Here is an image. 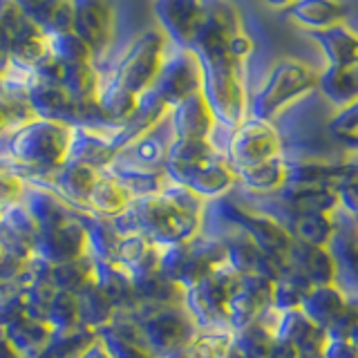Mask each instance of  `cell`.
<instances>
[{
	"label": "cell",
	"mask_w": 358,
	"mask_h": 358,
	"mask_svg": "<svg viewBox=\"0 0 358 358\" xmlns=\"http://www.w3.org/2000/svg\"><path fill=\"white\" fill-rule=\"evenodd\" d=\"M318 67L302 59H278L262 76L260 85L249 92V117L275 123L287 110L316 94Z\"/></svg>",
	"instance_id": "obj_1"
},
{
	"label": "cell",
	"mask_w": 358,
	"mask_h": 358,
	"mask_svg": "<svg viewBox=\"0 0 358 358\" xmlns=\"http://www.w3.org/2000/svg\"><path fill=\"white\" fill-rule=\"evenodd\" d=\"M201 67V96L208 103L217 128L233 130L249 117L246 65L231 59L229 52L197 59Z\"/></svg>",
	"instance_id": "obj_2"
},
{
	"label": "cell",
	"mask_w": 358,
	"mask_h": 358,
	"mask_svg": "<svg viewBox=\"0 0 358 358\" xmlns=\"http://www.w3.org/2000/svg\"><path fill=\"white\" fill-rule=\"evenodd\" d=\"M70 139V126L31 117L22 126L9 130L7 155L18 166H29L36 171H56L67 162Z\"/></svg>",
	"instance_id": "obj_3"
},
{
	"label": "cell",
	"mask_w": 358,
	"mask_h": 358,
	"mask_svg": "<svg viewBox=\"0 0 358 358\" xmlns=\"http://www.w3.org/2000/svg\"><path fill=\"white\" fill-rule=\"evenodd\" d=\"M168 50H171V43L166 41L159 29H145L130 41V45L121 52L112 72L106 78L126 87L134 96H139L152 87Z\"/></svg>",
	"instance_id": "obj_4"
},
{
	"label": "cell",
	"mask_w": 358,
	"mask_h": 358,
	"mask_svg": "<svg viewBox=\"0 0 358 358\" xmlns=\"http://www.w3.org/2000/svg\"><path fill=\"white\" fill-rule=\"evenodd\" d=\"M224 132L227 141L220 145V150L235 173L287 152L282 132L271 121L246 117L238 128Z\"/></svg>",
	"instance_id": "obj_5"
},
{
	"label": "cell",
	"mask_w": 358,
	"mask_h": 358,
	"mask_svg": "<svg viewBox=\"0 0 358 358\" xmlns=\"http://www.w3.org/2000/svg\"><path fill=\"white\" fill-rule=\"evenodd\" d=\"M164 173L171 182L186 186L204 201L227 197L238 188V177L224 155L193 166L164 164Z\"/></svg>",
	"instance_id": "obj_6"
},
{
	"label": "cell",
	"mask_w": 358,
	"mask_h": 358,
	"mask_svg": "<svg viewBox=\"0 0 358 358\" xmlns=\"http://www.w3.org/2000/svg\"><path fill=\"white\" fill-rule=\"evenodd\" d=\"M244 31V22L233 0H204V16L195 31L190 50L197 59L229 52V41Z\"/></svg>",
	"instance_id": "obj_7"
},
{
	"label": "cell",
	"mask_w": 358,
	"mask_h": 358,
	"mask_svg": "<svg viewBox=\"0 0 358 358\" xmlns=\"http://www.w3.org/2000/svg\"><path fill=\"white\" fill-rule=\"evenodd\" d=\"M150 90L168 108H175L184 99L197 94L201 90V67L193 50H168L162 70Z\"/></svg>",
	"instance_id": "obj_8"
},
{
	"label": "cell",
	"mask_w": 358,
	"mask_h": 358,
	"mask_svg": "<svg viewBox=\"0 0 358 358\" xmlns=\"http://www.w3.org/2000/svg\"><path fill=\"white\" fill-rule=\"evenodd\" d=\"M72 3V31L92 50L94 59L108 56L115 43L117 16L112 0H70Z\"/></svg>",
	"instance_id": "obj_9"
},
{
	"label": "cell",
	"mask_w": 358,
	"mask_h": 358,
	"mask_svg": "<svg viewBox=\"0 0 358 358\" xmlns=\"http://www.w3.org/2000/svg\"><path fill=\"white\" fill-rule=\"evenodd\" d=\"M152 14L171 48L190 50L204 16V0H152Z\"/></svg>",
	"instance_id": "obj_10"
},
{
	"label": "cell",
	"mask_w": 358,
	"mask_h": 358,
	"mask_svg": "<svg viewBox=\"0 0 358 358\" xmlns=\"http://www.w3.org/2000/svg\"><path fill=\"white\" fill-rule=\"evenodd\" d=\"M336 233L329 251L336 262V285L352 300H358V231L356 220L336 210Z\"/></svg>",
	"instance_id": "obj_11"
},
{
	"label": "cell",
	"mask_w": 358,
	"mask_h": 358,
	"mask_svg": "<svg viewBox=\"0 0 358 358\" xmlns=\"http://www.w3.org/2000/svg\"><path fill=\"white\" fill-rule=\"evenodd\" d=\"M271 289L273 280L264 275H240V282L229 298V327L231 331H240L271 307Z\"/></svg>",
	"instance_id": "obj_12"
},
{
	"label": "cell",
	"mask_w": 358,
	"mask_h": 358,
	"mask_svg": "<svg viewBox=\"0 0 358 358\" xmlns=\"http://www.w3.org/2000/svg\"><path fill=\"white\" fill-rule=\"evenodd\" d=\"M168 130L173 139H213L217 123L201 92L184 99L168 112Z\"/></svg>",
	"instance_id": "obj_13"
},
{
	"label": "cell",
	"mask_w": 358,
	"mask_h": 358,
	"mask_svg": "<svg viewBox=\"0 0 358 358\" xmlns=\"http://www.w3.org/2000/svg\"><path fill=\"white\" fill-rule=\"evenodd\" d=\"M285 268L302 278L309 287L336 285V262L329 246H311L294 240Z\"/></svg>",
	"instance_id": "obj_14"
},
{
	"label": "cell",
	"mask_w": 358,
	"mask_h": 358,
	"mask_svg": "<svg viewBox=\"0 0 358 358\" xmlns=\"http://www.w3.org/2000/svg\"><path fill=\"white\" fill-rule=\"evenodd\" d=\"M85 240L87 238L83 227L67 220L56 229L41 231V238H34V249H36V257L48 264H65L76 260V257H83L81 253Z\"/></svg>",
	"instance_id": "obj_15"
},
{
	"label": "cell",
	"mask_w": 358,
	"mask_h": 358,
	"mask_svg": "<svg viewBox=\"0 0 358 358\" xmlns=\"http://www.w3.org/2000/svg\"><path fill=\"white\" fill-rule=\"evenodd\" d=\"M350 307H352V298L338 285H324V287L309 289V294L300 305V311L316 327H320L322 331H329L345 318Z\"/></svg>",
	"instance_id": "obj_16"
},
{
	"label": "cell",
	"mask_w": 358,
	"mask_h": 358,
	"mask_svg": "<svg viewBox=\"0 0 358 358\" xmlns=\"http://www.w3.org/2000/svg\"><path fill=\"white\" fill-rule=\"evenodd\" d=\"M266 213L282 224L291 238L302 244H311V246H329L331 244V238L336 233L334 213H287V210H266Z\"/></svg>",
	"instance_id": "obj_17"
},
{
	"label": "cell",
	"mask_w": 358,
	"mask_h": 358,
	"mask_svg": "<svg viewBox=\"0 0 358 358\" xmlns=\"http://www.w3.org/2000/svg\"><path fill=\"white\" fill-rule=\"evenodd\" d=\"M322 56V67H352L358 61V31L347 22L309 34Z\"/></svg>",
	"instance_id": "obj_18"
},
{
	"label": "cell",
	"mask_w": 358,
	"mask_h": 358,
	"mask_svg": "<svg viewBox=\"0 0 358 358\" xmlns=\"http://www.w3.org/2000/svg\"><path fill=\"white\" fill-rule=\"evenodd\" d=\"M25 101H27V106L31 110V115L36 119L63 123V126L74 128L78 103H74V101L65 94V90L61 85L36 83L27 92Z\"/></svg>",
	"instance_id": "obj_19"
},
{
	"label": "cell",
	"mask_w": 358,
	"mask_h": 358,
	"mask_svg": "<svg viewBox=\"0 0 358 358\" xmlns=\"http://www.w3.org/2000/svg\"><path fill=\"white\" fill-rule=\"evenodd\" d=\"M287 16L302 31L318 34L345 22L347 7L343 0H296L287 9Z\"/></svg>",
	"instance_id": "obj_20"
},
{
	"label": "cell",
	"mask_w": 358,
	"mask_h": 358,
	"mask_svg": "<svg viewBox=\"0 0 358 358\" xmlns=\"http://www.w3.org/2000/svg\"><path fill=\"white\" fill-rule=\"evenodd\" d=\"M316 92L334 112L358 103V67H318Z\"/></svg>",
	"instance_id": "obj_21"
},
{
	"label": "cell",
	"mask_w": 358,
	"mask_h": 358,
	"mask_svg": "<svg viewBox=\"0 0 358 358\" xmlns=\"http://www.w3.org/2000/svg\"><path fill=\"white\" fill-rule=\"evenodd\" d=\"M115 159H117V150L112 148L108 132L72 128L67 162L85 164L90 168H94V171H103V168H108Z\"/></svg>",
	"instance_id": "obj_22"
},
{
	"label": "cell",
	"mask_w": 358,
	"mask_h": 358,
	"mask_svg": "<svg viewBox=\"0 0 358 358\" xmlns=\"http://www.w3.org/2000/svg\"><path fill=\"white\" fill-rule=\"evenodd\" d=\"M238 186L251 197H271L287 184V152L235 173Z\"/></svg>",
	"instance_id": "obj_23"
},
{
	"label": "cell",
	"mask_w": 358,
	"mask_h": 358,
	"mask_svg": "<svg viewBox=\"0 0 358 358\" xmlns=\"http://www.w3.org/2000/svg\"><path fill=\"white\" fill-rule=\"evenodd\" d=\"M31 27L36 25L11 0H0V76L5 74V70L11 63V50H14V45Z\"/></svg>",
	"instance_id": "obj_24"
},
{
	"label": "cell",
	"mask_w": 358,
	"mask_h": 358,
	"mask_svg": "<svg viewBox=\"0 0 358 358\" xmlns=\"http://www.w3.org/2000/svg\"><path fill=\"white\" fill-rule=\"evenodd\" d=\"M101 81H103V76H101V72H96L94 63H83L63 67L59 85L74 103H85V101H96Z\"/></svg>",
	"instance_id": "obj_25"
},
{
	"label": "cell",
	"mask_w": 358,
	"mask_h": 358,
	"mask_svg": "<svg viewBox=\"0 0 358 358\" xmlns=\"http://www.w3.org/2000/svg\"><path fill=\"white\" fill-rule=\"evenodd\" d=\"M137 99L139 96L128 92L126 87H121L119 83L110 81V78L103 76L99 94H96V103L115 126H121L123 121H128L134 115V110H137Z\"/></svg>",
	"instance_id": "obj_26"
},
{
	"label": "cell",
	"mask_w": 358,
	"mask_h": 358,
	"mask_svg": "<svg viewBox=\"0 0 358 358\" xmlns=\"http://www.w3.org/2000/svg\"><path fill=\"white\" fill-rule=\"evenodd\" d=\"M45 41H48V54L61 67L94 63L92 50H90L87 45H85V41L78 38L72 29L56 31V34H45Z\"/></svg>",
	"instance_id": "obj_27"
},
{
	"label": "cell",
	"mask_w": 358,
	"mask_h": 358,
	"mask_svg": "<svg viewBox=\"0 0 358 358\" xmlns=\"http://www.w3.org/2000/svg\"><path fill=\"white\" fill-rule=\"evenodd\" d=\"M338 210L358 220V152L341 155V173L336 179Z\"/></svg>",
	"instance_id": "obj_28"
},
{
	"label": "cell",
	"mask_w": 358,
	"mask_h": 358,
	"mask_svg": "<svg viewBox=\"0 0 358 358\" xmlns=\"http://www.w3.org/2000/svg\"><path fill=\"white\" fill-rule=\"evenodd\" d=\"M101 171H94L85 164L76 162H65L61 168L54 171V182L67 197L72 199H87L90 190H92L94 182L99 179Z\"/></svg>",
	"instance_id": "obj_29"
},
{
	"label": "cell",
	"mask_w": 358,
	"mask_h": 358,
	"mask_svg": "<svg viewBox=\"0 0 358 358\" xmlns=\"http://www.w3.org/2000/svg\"><path fill=\"white\" fill-rule=\"evenodd\" d=\"M215 139H171L168 141L166 164L175 166H193L220 157Z\"/></svg>",
	"instance_id": "obj_30"
},
{
	"label": "cell",
	"mask_w": 358,
	"mask_h": 358,
	"mask_svg": "<svg viewBox=\"0 0 358 358\" xmlns=\"http://www.w3.org/2000/svg\"><path fill=\"white\" fill-rule=\"evenodd\" d=\"M130 197L132 195L119 182H115L112 177L99 175V179L94 182L92 190H90V195H87V201L101 213L121 215V213L130 206Z\"/></svg>",
	"instance_id": "obj_31"
},
{
	"label": "cell",
	"mask_w": 358,
	"mask_h": 358,
	"mask_svg": "<svg viewBox=\"0 0 358 358\" xmlns=\"http://www.w3.org/2000/svg\"><path fill=\"white\" fill-rule=\"evenodd\" d=\"M309 289H313V287H309L305 280L298 278L296 273L282 268V273L273 280L271 307L278 311H296V309H300L302 300H305V296L309 294Z\"/></svg>",
	"instance_id": "obj_32"
},
{
	"label": "cell",
	"mask_w": 358,
	"mask_h": 358,
	"mask_svg": "<svg viewBox=\"0 0 358 358\" xmlns=\"http://www.w3.org/2000/svg\"><path fill=\"white\" fill-rule=\"evenodd\" d=\"M233 347V331L201 329L186 343L182 358H224Z\"/></svg>",
	"instance_id": "obj_33"
},
{
	"label": "cell",
	"mask_w": 358,
	"mask_h": 358,
	"mask_svg": "<svg viewBox=\"0 0 358 358\" xmlns=\"http://www.w3.org/2000/svg\"><path fill=\"white\" fill-rule=\"evenodd\" d=\"M43 34H56L72 29V3L70 0H48L34 14L27 16Z\"/></svg>",
	"instance_id": "obj_34"
},
{
	"label": "cell",
	"mask_w": 358,
	"mask_h": 358,
	"mask_svg": "<svg viewBox=\"0 0 358 358\" xmlns=\"http://www.w3.org/2000/svg\"><path fill=\"white\" fill-rule=\"evenodd\" d=\"M327 132L343 152H358V103L334 112L327 121Z\"/></svg>",
	"instance_id": "obj_35"
},
{
	"label": "cell",
	"mask_w": 358,
	"mask_h": 358,
	"mask_svg": "<svg viewBox=\"0 0 358 358\" xmlns=\"http://www.w3.org/2000/svg\"><path fill=\"white\" fill-rule=\"evenodd\" d=\"M322 358H358V347L350 336L338 329L324 331Z\"/></svg>",
	"instance_id": "obj_36"
},
{
	"label": "cell",
	"mask_w": 358,
	"mask_h": 358,
	"mask_svg": "<svg viewBox=\"0 0 358 358\" xmlns=\"http://www.w3.org/2000/svg\"><path fill=\"white\" fill-rule=\"evenodd\" d=\"M227 50L231 54V59H235L238 63H244L246 65V61H249L251 56H253V52H255V43H253V38L244 29L240 34H235V36L229 41V48Z\"/></svg>",
	"instance_id": "obj_37"
},
{
	"label": "cell",
	"mask_w": 358,
	"mask_h": 358,
	"mask_svg": "<svg viewBox=\"0 0 358 358\" xmlns=\"http://www.w3.org/2000/svg\"><path fill=\"white\" fill-rule=\"evenodd\" d=\"M334 329H338V331H343V334H347L350 338L354 341V345L358 347V300H352V307L347 309V313H345V318L336 324ZM331 331V329H329Z\"/></svg>",
	"instance_id": "obj_38"
},
{
	"label": "cell",
	"mask_w": 358,
	"mask_h": 358,
	"mask_svg": "<svg viewBox=\"0 0 358 358\" xmlns=\"http://www.w3.org/2000/svg\"><path fill=\"white\" fill-rule=\"evenodd\" d=\"M11 3H14L25 16H29V14H34V11H36L41 5L48 3V0H11Z\"/></svg>",
	"instance_id": "obj_39"
},
{
	"label": "cell",
	"mask_w": 358,
	"mask_h": 358,
	"mask_svg": "<svg viewBox=\"0 0 358 358\" xmlns=\"http://www.w3.org/2000/svg\"><path fill=\"white\" fill-rule=\"evenodd\" d=\"M81 358H110V354L106 352V347H103V345L94 341V343L90 345L87 350L83 352V356H81Z\"/></svg>",
	"instance_id": "obj_40"
},
{
	"label": "cell",
	"mask_w": 358,
	"mask_h": 358,
	"mask_svg": "<svg viewBox=\"0 0 358 358\" xmlns=\"http://www.w3.org/2000/svg\"><path fill=\"white\" fill-rule=\"evenodd\" d=\"M262 3H264L268 9H275V11H287L291 5L296 3V0H262Z\"/></svg>",
	"instance_id": "obj_41"
},
{
	"label": "cell",
	"mask_w": 358,
	"mask_h": 358,
	"mask_svg": "<svg viewBox=\"0 0 358 358\" xmlns=\"http://www.w3.org/2000/svg\"><path fill=\"white\" fill-rule=\"evenodd\" d=\"M224 358H244L238 350H235V347H231V350H229V354L227 356H224Z\"/></svg>",
	"instance_id": "obj_42"
},
{
	"label": "cell",
	"mask_w": 358,
	"mask_h": 358,
	"mask_svg": "<svg viewBox=\"0 0 358 358\" xmlns=\"http://www.w3.org/2000/svg\"><path fill=\"white\" fill-rule=\"evenodd\" d=\"M3 255H5V249H3V244H0V260H3Z\"/></svg>",
	"instance_id": "obj_43"
},
{
	"label": "cell",
	"mask_w": 358,
	"mask_h": 358,
	"mask_svg": "<svg viewBox=\"0 0 358 358\" xmlns=\"http://www.w3.org/2000/svg\"><path fill=\"white\" fill-rule=\"evenodd\" d=\"M356 231H358V220H356Z\"/></svg>",
	"instance_id": "obj_44"
},
{
	"label": "cell",
	"mask_w": 358,
	"mask_h": 358,
	"mask_svg": "<svg viewBox=\"0 0 358 358\" xmlns=\"http://www.w3.org/2000/svg\"><path fill=\"white\" fill-rule=\"evenodd\" d=\"M356 67H358V61H356Z\"/></svg>",
	"instance_id": "obj_45"
}]
</instances>
